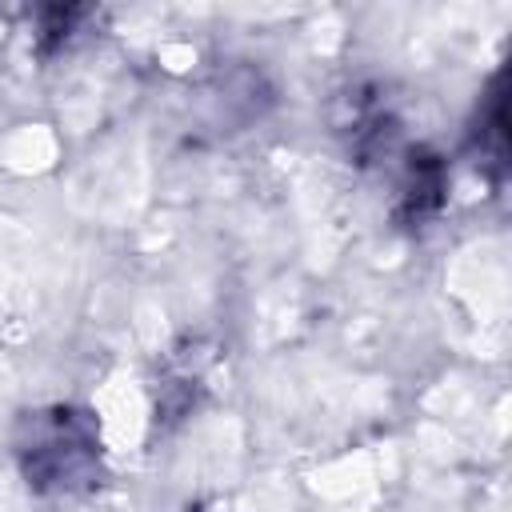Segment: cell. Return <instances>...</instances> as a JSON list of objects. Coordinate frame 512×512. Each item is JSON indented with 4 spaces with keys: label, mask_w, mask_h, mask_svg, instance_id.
<instances>
[{
    "label": "cell",
    "mask_w": 512,
    "mask_h": 512,
    "mask_svg": "<svg viewBox=\"0 0 512 512\" xmlns=\"http://www.w3.org/2000/svg\"><path fill=\"white\" fill-rule=\"evenodd\" d=\"M12 452L24 484L40 496L84 492L100 480V428L96 416L76 404L24 412L12 432Z\"/></svg>",
    "instance_id": "cell-1"
},
{
    "label": "cell",
    "mask_w": 512,
    "mask_h": 512,
    "mask_svg": "<svg viewBox=\"0 0 512 512\" xmlns=\"http://www.w3.org/2000/svg\"><path fill=\"white\" fill-rule=\"evenodd\" d=\"M444 192H448V172H444L440 156L428 152V148H408L404 152V176H400L396 216L404 224H420V220H428V216L440 212Z\"/></svg>",
    "instance_id": "cell-2"
},
{
    "label": "cell",
    "mask_w": 512,
    "mask_h": 512,
    "mask_svg": "<svg viewBox=\"0 0 512 512\" xmlns=\"http://www.w3.org/2000/svg\"><path fill=\"white\" fill-rule=\"evenodd\" d=\"M508 116H504V76L492 80L484 104H480V120L472 128V148L480 156V168H496L504 172L508 164Z\"/></svg>",
    "instance_id": "cell-3"
}]
</instances>
